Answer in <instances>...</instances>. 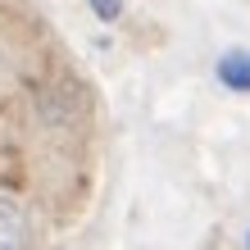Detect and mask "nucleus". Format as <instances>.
<instances>
[{
	"instance_id": "nucleus-1",
	"label": "nucleus",
	"mask_w": 250,
	"mask_h": 250,
	"mask_svg": "<svg viewBox=\"0 0 250 250\" xmlns=\"http://www.w3.org/2000/svg\"><path fill=\"white\" fill-rule=\"evenodd\" d=\"M218 82L232 91H250V50H232L218 60Z\"/></svg>"
},
{
	"instance_id": "nucleus-2",
	"label": "nucleus",
	"mask_w": 250,
	"mask_h": 250,
	"mask_svg": "<svg viewBox=\"0 0 250 250\" xmlns=\"http://www.w3.org/2000/svg\"><path fill=\"white\" fill-rule=\"evenodd\" d=\"M27 241V214L14 200H0V246H23Z\"/></svg>"
},
{
	"instance_id": "nucleus-3",
	"label": "nucleus",
	"mask_w": 250,
	"mask_h": 250,
	"mask_svg": "<svg viewBox=\"0 0 250 250\" xmlns=\"http://www.w3.org/2000/svg\"><path fill=\"white\" fill-rule=\"evenodd\" d=\"M86 5H91L105 23H114V19H119V9H123V0H86Z\"/></svg>"
}]
</instances>
